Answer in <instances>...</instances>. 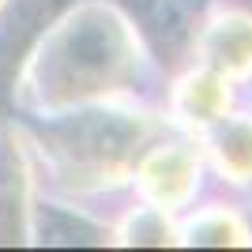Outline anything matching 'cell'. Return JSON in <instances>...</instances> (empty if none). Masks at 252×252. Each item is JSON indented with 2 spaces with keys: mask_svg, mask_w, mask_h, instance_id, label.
Returning <instances> with one entry per match:
<instances>
[{
  "mask_svg": "<svg viewBox=\"0 0 252 252\" xmlns=\"http://www.w3.org/2000/svg\"><path fill=\"white\" fill-rule=\"evenodd\" d=\"M139 139V125L132 128L128 121H117V117H91V121H79V125L61 139V147L72 155V162H91V166L105 169L121 162L128 151V143Z\"/></svg>",
  "mask_w": 252,
  "mask_h": 252,
  "instance_id": "1",
  "label": "cell"
},
{
  "mask_svg": "<svg viewBox=\"0 0 252 252\" xmlns=\"http://www.w3.org/2000/svg\"><path fill=\"white\" fill-rule=\"evenodd\" d=\"M192 177H196V158L181 147H162L155 155H147L139 166V185L151 200L162 203V211L189 200Z\"/></svg>",
  "mask_w": 252,
  "mask_h": 252,
  "instance_id": "2",
  "label": "cell"
},
{
  "mask_svg": "<svg viewBox=\"0 0 252 252\" xmlns=\"http://www.w3.org/2000/svg\"><path fill=\"white\" fill-rule=\"evenodd\" d=\"M61 0H15L8 8V15L0 19V91L8 87L11 68L19 64L23 49L31 45V38L38 34V23H45L53 15Z\"/></svg>",
  "mask_w": 252,
  "mask_h": 252,
  "instance_id": "3",
  "label": "cell"
},
{
  "mask_svg": "<svg viewBox=\"0 0 252 252\" xmlns=\"http://www.w3.org/2000/svg\"><path fill=\"white\" fill-rule=\"evenodd\" d=\"M207 61L226 75H241L252 68V19L245 15H222L203 34Z\"/></svg>",
  "mask_w": 252,
  "mask_h": 252,
  "instance_id": "4",
  "label": "cell"
},
{
  "mask_svg": "<svg viewBox=\"0 0 252 252\" xmlns=\"http://www.w3.org/2000/svg\"><path fill=\"white\" fill-rule=\"evenodd\" d=\"M211 151L219 169L230 181H252V121H230L211 136Z\"/></svg>",
  "mask_w": 252,
  "mask_h": 252,
  "instance_id": "5",
  "label": "cell"
},
{
  "mask_svg": "<svg viewBox=\"0 0 252 252\" xmlns=\"http://www.w3.org/2000/svg\"><path fill=\"white\" fill-rule=\"evenodd\" d=\"M181 105L196 121H215L226 109V83L219 75H192L181 87Z\"/></svg>",
  "mask_w": 252,
  "mask_h": 252,
  "instance_id": "6",
  "label": "cell"
},
{
  "mask_svg": "<svg viewBox=\"0 0 252 252\" xmlns=\"http://www.w3.org/2000/svg\"><path fill=\"white\" fill-rule=\"evenodd\" d=\"M189 233H192L189 241H200V245H226V241H237V237H241L237 222L226 219V215H211V219L192 222Z\"/></svg>",
  "mask_w": 252,
  "mask_h": 252,
  "instance_id": "7",
  "label": "cell"
}]
</instances>
